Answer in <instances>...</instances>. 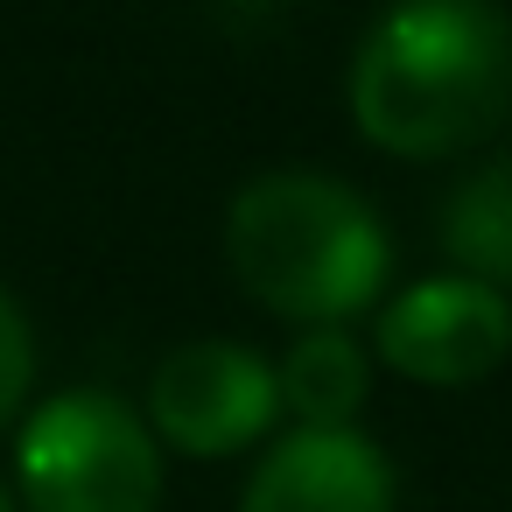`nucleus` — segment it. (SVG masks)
<instances>
[{
	"label": "nucleus",
	"instance_id": "nucleus-9",
	"mask_svg": "<svg viewBox=\"0 0 512 512\" xmlns=\"http://www.w3.org/2000/svg\"><path fill=\"white\" fill-rule=\"evenodd\" d=\"M29 393H36V323L0 288V428L29 407Z\"/></svg>",
	"mask_w": 512,
	"mask_h": 512
},
{
	"label": "nucleus",
	"instance_id": "nucleus-7",
	"mask_svg": "<svg viewBox=\"0 0 512 512\" xmlns=\"http://www.w3.org/2000/svg\"><path fill=\"white\" fill-rule=\"evenodd\" d=\"M274 379L295 428H358V407L372 400V351L344 323H316L288 344Z\"/></svg>",
	"mask_w": 512,
	"mask_h": 512
},
{
	"label": "nucleus",
	"instance_id": "nucleus-5",
	"mask_svg": "<svg viewBox=\"0 0 512 512\" xmlns=\"http://www.w3.org/2000/svg\"><path fill=\"white\" fill-rule=\"evenodd\" d=\"M372 351L414 386H477L512 358V295L470 274H428L379 302Z\"/></svg>",
	"mask_w": 512,
	"mask_h": 512
},
{
	"label": "nucleus",
	"instance_id": "nucleus-6",
	"mask_svg": "<svg viewBox=\"0 0 512 512\" xmlns=\"http://www.w3.org/2000/svg\"><path fill=\"white\" fill-rule=\"evenodd\" d=\"M239 512H393V463L365 428H288L260 449Z\"/></svg>",
	"mask_w": 512,
	"mask_h": 512
},
{
	"label": "nucleus",
	"instance_id": "nucleus-1",
	"mask_svg": "<svg viewBox=\"0 0 512 512\" xmlns=\"http://www.w3.org/2000/svg\"><path fill=\"white\" fill-rule=\"evenodd\" d=\"M351 120L400 162H449L512 113V15L498 0H386L351 50Z\"/></svg>",
	"mask_w": 512,
	"mask_h": 512
},
{
	"label": "nucleus",
	"instance_id": "nucleus-4",
	"mask_svg": "<svg viewBox=\"0 0 512 512\" xmlns=\"http://www.w3.org/2000/svg\"><path fill=\"white\" fill-rule=\"evenodd\" d=\"M148 428L162 435V449L176 456H239L253 449L274 421H281V379L253 344L232 337H197L176 344L155 372H148V400H141Z\"/></svg>",
	"mask_w": 512,
	"mask_h": 512
},
{
	"label": "nucleus",
	"instance_id": "nucleus-8",
	"mask_svg": "<svg viewBox=\"0 0 512 512\" xmlns=\"http://www.w3.org/2000/svg\"><path fill=\"white\" fill-rule=\"evenodd\" d=\"M435 232H442V253L456 260V274L512 295V155L463 169L456 190L442 197Z\"/></svg>",
	"mask_w": 512,
	"mask_h": 512
},
{
	"label": "nucleus",
	"instance_id": "nucleus-2",
	"mask_svg": "<svg viewBox=\"0 0 512 512\" xmlns=\"http://www.w3.org/2000/svg\"><path fill=\"white\" fill-rule=\"evenodd\" d=\"M225 267L281 323H351L379 309L393 239L379 211L323 169H267L225 204Z\"/></svg>",
	"mask_w": 512,
	"mask_h": 512
},
{
	"label": "nucleus",
	"instance_id": "nucleus-10",
	"mask_svg": "<svg viewBox=\"0 0 512 512\" xmlns=\"http://www.w3.org/2000/svg\"><path fill=\"white\" fill-rule=\"evenodd\" d=\"M0 512H22V498H15V477H0Z\"/></svg>",
	"mask_w": 512,
	"mask_h": 512
},
{
	"label": "nucleus",
	"instance_id": "nucleus-3",
	"mask_svg": "<svg viewBox=\"0 0 512 512\" xmlns=\"http://www.w3.org/2000/svg\"><path fill=\"white\" fill-rule=\"evenodd\" d=\"M141 407L99 386L50 393L15 435L22 512H162L169 463Z\"/></svg>",
	"mask_w": 512,
	"mask_h": 512
}]
</instances>
